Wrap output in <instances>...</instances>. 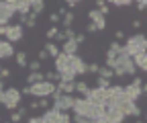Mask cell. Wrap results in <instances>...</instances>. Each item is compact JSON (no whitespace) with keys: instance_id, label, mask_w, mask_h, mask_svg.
Listing matches in <instances>:
<instances>
[{"instance_id":"28","label":"cell","mask_w":147,"mask_h":123,"mask_svg":"<svg viewBox=\"0 0 147 123\" xmlns=\"http://www.w3.org/2000/svg\"><path fill=\"white\" fill-rule=\"evenodd\" d=\"M110 86V80H104V78H96V88H108Z\"/></svg>"},{"instance_id":"4","label":"cell","mask_w":147,"mask_h":123,"mask_svg":"<svg viewBox=\"0 0 147 123\" xmlns=\"http://www.w3.org/2000/svg\"><path fill=\"white\" fill-rule=\"evenodd\" d=\"M123 49H125V54L131 58V60H133L135 56H139V54H145V51H147V39H145V35L139 33V35L129 37L127 43L123 45Z\"/></svg>"},{"instance_id":"47","label":"cell","mask_w":147,"mask_h":123,"mask_svg":"<svg viewBox=\"0 0 147 123\" xmlns=\"http://www.w3.org/2000/svg\"><path fill=\"white\" fill-rule=\"evenodd\" d=\"M16 111H18V113H21V117H25V115H27V111H29V109H27V107H18V109H16Z\"/></svg>"},{"instance_id":"32","label":"cell","mask_w":147,"mask_h":123,"mask_svg":"<svg viewBox=\"0 0 147 123\" xmlns=\"http://www.w3.org/2000/svg\"><path fill=\"white\" fill-rule=\"evenodd\" d=\"M21 121H23L21 113H18V111H12V115H10V123H21Z\"/></svg>"},{"instance_id":"11","label":"cell","mask_w":147,"mask_h":123,"mask_svg":"<svg viewBox=\"0 0 147 123\" xmlns=\"http://www.w3.org/2000/svg\"><path fill=\"white\" fill-rule=\"evenodd\" d=\"M106 96H108V88H90L88 94H86L84 99H88L90 103H94V105H100V107H104Z\"/></svg>"},{"instance_id":"46","label":"cell","mask_w":147,"mask_h":123,"mask_svg":"<svg viewBox=\"0 0 147 123\" xmlns=\"http://www.w3.org/2000/svg\"><path fill=\"white\" fill-rule=\"evenodd\" d=\"M55 39H57V41H65V35H63V31H59L57 35H55Z\"/></svg>"},{"instance_id":"24","label":"cell","mask_w":147,"mask_h":123,"mask_svg":"<svg viewBox=\"0 0 147 123\" xmlns=\"http://www.w3.org/2000/svg\"><path fill=\"white\" fill-rule=\"evenodd\" d=\"M98 76H100V78H104V80H110V78H115V72H113L110 68H106V66H104V68H100V70H98Z\"/></svg>"},{"instance_id":"16","label":"cell","mask_w":147,"mask_h":123,"mask_svg":"<svg viewBox=\"0 0 147 123\" xmlns=\"http://www.w3.org/2000/svg\"><path fill=\"white\" fill-rule=\"evenodd\" d=\"M78 41L76 39H65L63 45H61V54H67V56H76V51H78Z\"/></svg>"},{"instance_id":"10","label":"cell","mask_w":147,"mask_h":123,"mask_svg":"<svg viewBox=\"0 0 147 123\" xmlns=\"http://www.w3.org/2000/svg\"><path fill=\"white\" fill-rule=\"evenodd\" d=\"M123 88H125V96L131 99V101H137L141 94H145V86H143V80L141 78H135L131 84L123 86Z\"/></svg>"},{"instance_id":"23","label":"cell","mask_w":147,"mask_h":123,"mask_svg":"<svg viewBox=\"0 0 147 123\" xmlns=\"http://www.w3.org/2000/svg\"><path fill=\"white\" fill-rule=\"evenodd\" d=\"M14 58H16V64L21 66V68H27L29 58H27V54H25V51H18V54H14Z\"/></svg>"},{"instance_id":"39","label":"cell","mask_w":147,"mask_h":123,"mask_svg":"<svg viewBox=\"0 0 147 123\" xmlns=\"http://www.w3.org/2000/svg\"><path fill=\"white\" fill-rule=\"evenodd\" d=\"M0 78H10V70H6V68H2V70H0Z\"/></svg>"},{"instance_id":"6","label":"cell","mask_w":147,"mask_h":123,"mask_svg":"<svg viewBox=\"0 0 147 123\" xmlns=\"http://www.w3.org/2000/svg\"><path fill=\"white\" fill-rule=\"evenodd\" d=\"M55 74H57V76H61V74L76 76V72H74V56L59 54L57 58H55Z\"/></svg>"},{"instance_id":"29","label":"cell","mask_w":147,"mask_h":123,"mask_svg":"<svg viewBox=\"0 0 147 123\" xmlns=\"http://www.w3.org/2000/svg\"><path fill=\"white\" fill-rule=\"evenodd\" d=\"M43 76H45V80H47V82H53V84H55V80L59 82V76L55 74V72H45Z\"/></svg>"},{"instance_id":"52","label":"cell","mask_w":147,"mask_h":123,"mask_svg":"<svg viewBox=\"0 0 147 123\" xmlns=\"http://www.w3.org/2000/svg\"><path fill=\"white\" fill-rule=\"evenodd\" d=\"M0 70H2V68H0Z\"/></svg>"},{"instance_id":"49","label":"cell","mask_w":147,"mask_h":123,"mask_svg":"<svg viewBox=\"0 0 147 123\" xmlns=\"http://www.w3.org/2000/svg\"><path fill=\"white\" fill-rule=\"evenodd\" d=\"M137 123H143V121H141V119H137Z\"/></svg>"},{"instance_id":"1","label":"cell","mask_w":147,"mask_h":123,"mask_svg":"<svg viewBox=\"0 0 147 123\" xmlns=\"http://www.w3.org/2000/svg\"><path fill=\"white\" fill-rule=\"evenodd\" d=\"M74 113L80 117H88V119H102L104 117V107L90 103L88 99H74Z\"/></svg>"},{"instance_id":"3","label":"cell","mask_w":147,"mask_h":123,"mask_svg":"<svg viewBox=\"0 0 147 123\" xmlns=\"http://www.w3.org/2000/svg\"><path fill=\"white\" fill-rule=\"evenodd\" d=\"M55 86L53 82H47V80H43V82H37V84H31V86H27V88H23L21 90V94H27V96H35V99H47L49 94H53L55 92Z\"/></svg>"},{"instance_id":"33","label":"cell","mask_w":147,"mask_h":123,"mask_svg":"<svg viewBox=\"0 0 147 123\" xmlns=\"http://www.w3.org/2000/svg\"><path fill=\"white\" fill-rule=\"evenodd\" d=\"M59 19H61V16H59L57 12H51V14H49V21L53 23V27H55V25H57V23H59Z\"/></svg>"},{"instance_id":"45","label":"cell","mask_w":147,"mask_h":123,"mask_svg":"<svg viewBox=\"0 0 147 123\" xmlns=\"http://www.w3.org/2000/svg\"><path fill=\"white\" fill-rule=\"evenodd\" d=\"M65 4H67L69 8H74V6H78L80 2H78V0H67V2H65Z\"/></svg>"},{"instance_id":"19","label":"cell","mask_w":147,"mask_h":123,"mask_svg":"<svg viewBox=\"0 0 147 123\" xmlns=\"http://www.w3.org/2000/svg\"><path fill=\"white\" fill-rule=\"evenodd\" d=\"M55 86H57V90L63 92V94H71L74 90H76V82H59Z\"/></svg>"},{"instance_id":"31","label":"cell","mask_w":147,"mask_h":123,"mask_svg":"<svg viewBox=\"0 0 147 123\" xmlns=\"http://www.w3.org/2000/svg\"><path fill=\"white\" fill-rule=\"evenodd\" d=\"M57 33H59V29H57V27H51V29L47 31V35H45V37H47L49 41H53V39H55V35H57Z\"/></svg>"},{"instance_id":"35","label":"cell","mask_w":147,"mask_h":123,"mask_svg":"<svg viewBox=\"0 0 147 123\" xmlns=\"http://www.w3.org/2000/svg\"><path fill=\"white\" fill-rule=\"evenodd\" d=\"M63 35H65V39H76V33H74V29L69 27V29H65L63 31Z\"/></svg>"},{"instance_id":"17","label":"cell","mask_w":147,"mask_h":123,"mask_svg":"<svg viewBox=\"0 0 147 123\" xmlns=\"http://www.w3.org/2000/svg\"><path fill=\"white\" fill-rule=\"evenodd\" d=\"M123 51V45L119 43V41H113L108 45V49H106V62H110V60H115L119 54Z\"/></svg>"},{"instance_id":"7","label":"cell","mask_w":147,"mask_h":123,"mask_svg":"<svg viewBox=\"0 0 147 123\" xmlns=\"http://www.w3.org/2000/svg\"><path fill=\"white\" fill-rule=\"evenodd\" d=\"M51 96H53V109H57L61 113H67L74 107V96L71 94H63V92H59L57 88H55V92Z\"/></svg>"},{"instance_id":"48","label":"cell","mask_w":147,"mask_h":123,"mask_svg":"<svg viewBox=\"0 0 147 123\" xmlns=\"http://www.w3.org/2000/svg\"><path fill=\"white\" fill-rule=\"evenodd\" d=\"M0 90H4V80L0 78Z\"/></svg>"},{"instance_id":"26","label":"cell","mask_w":147,"mask_h":123,"mask_svg":"<svg viewBox=\"0 0 147 123\" xmlns=\"http://www.w3.org/2000/svg\"><path fill=\"white\" fill-rule=\"evenodd\" d=\"M61 23H63V27H65V29H69V27H71V23H74V12H65Z\"/></svg>"},{"instance_id":"41","label":"cell","mask_w":147,"mask_h":123,"mask_svg":"<svg viewBox=\"0 0 147 123\" xmlns=\"http://www.w3.org/2000/svg\"><path fill=\"white\" fill-rule=\"evenodd\" d=\"M76 41H78V45H80V43H84V41H86V35H82V33H80V35H76Z\"/></svg>"},{"instance_id":"8","label":"cell","mask_w":147,"mask_h":123,"mask_svg":"<svg viewBox=\"0 0 147 123\" xmlns=\"http://www.w3.org/2000/svg\"><path fill=\"white\" fill-rule=\"evenodd\" d=\"M0 35L2 37H8V43H16L23 39V25H6V27H0Z\"/></svg>"},{"instance_id":"18","label":"cell","mask_w":147,"mask_h":123,"mask_svg":"<svg viewBox=\"0 0 147 123\" xmlns=\"http://www.w3.org/2000/svg\"><path fill=\"white\" fill-rule=\"evenodd\" d=\"M133 66L135 70H141V72H145L147 70V54H139L133 58Z\"/></svg>"},{"instance_id":"5","label":"cell","mask_w":147,"mask_h":123,"mask_svg":"<svg viewBox=\"0 0 147 123\" xmlns=\"http://www.w3.org/2000/svg\"><path fill=\"white\" fill-rule=\"evenodd\" d=\"M21 90L18 88H4L0 90V105L8 111H16L18 105H21Z\"/></svg>"},{"instance_id":"43","label":"cell","mask_w":147,"mask_h":123,"mask_svg":"<svg viewBox=\"0 0 147 123\" xmlns=\"http://www.w3.org/2000/svg\"><path fill=\"white\" fill-rule=\"evenodd\" d=\"M29 123H43L41 117H29Z\"/></svg>"},{"instance_id":"51","label":"cell","mask_w":147,"mask_h":123,"mask_svg":"<svg viewBox=\"0 0 147 123\" xmlns=\"http://www.w3.org/2000/svg\"><path fill=\"white\" fill-rule=\"evenodd\" d=\"M0 123H2V117H0Z\"/></svg>"},{"instance_id":"37","label":"cell","mask_w":147,"mask_h":123,"mask_svg":"<svg viewBox=\"0 0 147 123\" xmlns=\"http://www.w3.org/2000/svg\"><path fill=\"white\" fill-rule=\"evenodd\" d=\"M37 101H39V109H47L49 107V101L47 99H37Z\"/></svg>"},{"instance_id":"34","label":"cell","mask_w":147,"mask_h":123,"mask_svg":"<svg viewBox=\"0 0 147 123\" xmlns=\"http://www.w3.org/2000/svg\"><path fill=\"white\" fill-rule=\"evenodd\" d=\"M98 70H100L98 64H88V72H90V74H98Z\"/></svg>"},{"instance_id":"38","label":"cell","mask_w":147,"mask_h":123,"mask_svg":"<svg viewBox=\"0 0 147 123\" xmlns=\"http://www.w3.org/2000/svg\"><path fill=\"white\" fill-rule=\"evenodd\" d=\"M135 4H137V8H139V10H145V8H147V0H137Z\"/></svg>"},{"instance_id":"2","label":"cell","mask_w":147,"mask_h":123,"mask_svg":"<svg viewBox=\"0 0 147 123\" xmlns=\"http://www.w3.org/2000/svg\"><path fill=\"white\" fill-rule=\"evenodd\" d=\"M106 68L113 70L115 76H135V74H137V70H135V66H133V60L125 54V49L121 51L115 60L106 62Z\"/></svg>"},{"instance_id":"50","label":"cell","mask_w":147,"mask_h":123,"mask_svg":"<svg viewBox=\"0 0 147 123\" xmlns=\"http://www.w3.org/2000/svg\"><path fill=\"white\" fill-rule=\"evenodd\" d=\"M2 123H10V121H2Z\"/></svg>"},{"instance_id":"14","label":"cell","mask_w":147,"mask_h":123,"mask_svg":"<svg viewBox=\"0 0 147 123\" xmlns=\"http://www.w3.org/2000/svg\"><path fill=\"white\" fill-rule=\"evenodd\" d=\"M10 6L14 8V12H21V16L31 14V0H10Z\"/></svg>"},{"instance_id":"15","label":"cell","mask_w":147,"mask_h":123,"mask_svg":"<svg viewBox=\"0 0 147 123\" xmlns=\"http://www.w3.org/2000/svg\"><path fill=\"white\" fill-rule=\"evenodd\" d=\"M14 54H16V51H14L12 43H8L6 39L0 37V60H8V58H12Z\"/></svg>"},{"instance_id":"22","label":"cell","mask_w":147,"mask_h":123,"mask_svg":"<svg viewBox=\"0 0 147 123\" xmlns=\"http://www.w3.org/2000/svg\"><path fill=\"white\" fill-rule=\"evenodd\" d=\"M45 80V76H43V72H31L29 76H27V84L31 86V84H37V82H43Z\"/></svg>"},{"instance_id":"30","label":"cell","mask_w":147,"mask_h":123,"mask_svg":"<svg viewBox=\"0 0 147 123\" xmlns=\"http://www.w3.org/2000/svg\"><path fill=\"white\" fill-rule=\"evenodd\" d=\"M106 4H115V6H129V4H133L131 0H110V2Z\"/></svg>"},{"instance_id":"42","label":"cell","mask_w":147,"mask_h":123,"mask_svg":"<svg viewBox=\"0 0 147 123\" xmlns=\"http://www.w3.org/2000/svg\"><path fill=\"white\" fill-rule=\"evenodd\" d=\"M86 31H88V33H96L98 29H96L94 25H92V23H88V27H86Z\"/></svg>"},{"instance_id":"9","label":"cell","mask_w":147,"mask_h":123,"mask_svg":"<svg viewBox=\"0 0 147 123\" xmlns=\"http://www.w3.org/2000/svg\"><path fill=\"white\" fill-rule=\"evenodd\" d=\"M41 119H43V123H71V117L67 113H61V111L53 109V107L47 109Z\"/></svg>"},{"instance_id":"44","label":"cell","mask_w":147,"mask_h":123,"mask_svg":"<svg viewBox=\"0 0 147 123\" xmlns=\"http://www.w3.org/2000/svg\"><path fill=\"white\" fill-rule=\"evenodd\" d=\"M29 109H33V111H37V109H39V101H33V103L29 105Z\"/></svg>"},{"instance_id":"40","label":"cell","mask_w":147,"mask_h":123,"mask_svg":"<svg viewBox=\"0 0 147 123\" xmlns=\"http://www.w3.org/2000/svg\"><path fill=\"white\" fill-rule=\"evenodd\" d=\"M123 37H125V33H123V31H117V33H115V41H121Z\"/></svg>"},{"instance_id":"21","label":"cell","mask_w":147,"mask_h":123,"mask_svg":"<svg viewBox=\"0 0 147 123\" xmlns=\"http://www.w3.org/2000/svg\"><path fill=\"white\" fill-rule=\"evenodd\" d=\"M43 10H45V2H43V0H31V12L35 16H39Z\"/></svg>"},{"instance_id":"13","label":"cell","mask_w":147,"mask_h":123,"mask_svg":"<svg viewBox=\"0 0 147 123\" xmlns=\"http://www.w3.org/2000/svg\"><path fill=\"white\" fill-rule=\"evenodd\" d=\"M88 19H90V23L94 25L98 31L106 29V19H104V16H102V14H100L96 8H90V10H88Z\"/></svg>"},{"instance_id":"25","label":"cell","mask_w":147,"mask_h":123,"mask_svg":"<svg viewBox=\"0 0 147 123\" xmlns=\"http://www.w3.org/2000/svg\"><path fill=\"white\" fill-rule=\"evenodd\" d=\"M88 90H90V86H88L84 80H78V82H76V92H80V94H84V96H86V94H88Z\"/></svg>"},{"instance_id":"12","label":"cell","mask_w":147,"mask_h":123,"mask_svg":"<svg viewBox=\"0 0 147 123\" xmlns=\"http://www.w3.org/2000/svg\"><path fill=\"white\" fill-rule=\"evenodd\" d=\"M16 12H14V8L10 6V0H2L0 2V27H6L8 25V21L12 19Z\"/></svg>"},{"instance_id":"27","label":"cell","mask_w":147,"mask_h":123,"mask_svg":"<svg viewBox=\"0 0 147 123\" xmlns=\"http://www.w3.org/2000/svg\"><path fill=\"white\" fill-rule=\"evenodd\" d=\"M27 68L31 70V72H41V70H39V68H41V62H39V60H35V62H29V64H27Z\"/></svg>"},{"instance_id":"36","label":"cell","mask_w":147,"mask_h":123,"mask_svg":"<svg viewBox=\"0 0 147 123\" xmlns=\"http://www.w3.org/2000/svg\"><path fill=\"white\" fill-rule=\"evenodd\" d=\"M37 58H39V62H45V60H47L49 56H47V51H45V49H41L39 54H37Z\"/></svg>"},{"instance_id":"20","label":"cell","mask_w":147,"mask_h":123,"mask_svg":"<svg viewBox=\"0 0 147 123\" xmlns=\"http://www.w3.org/2000/svg\"><path fill=\"white\" fill-rule=\"evenodd\" d=\"M45 51H47V56H49V58H53V60L61 54V49H59L57 45H55L53 41H47V43H45Z\"/></svg>"}]
</instances>
